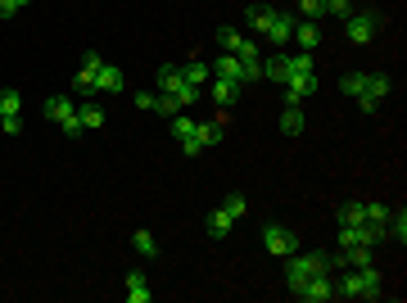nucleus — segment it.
Returning a JSON list of instances; mask_svg holds the SVG:
<instances>
[{"instance_id":"f257e3e1","label":"nucleus","mask_w":407,"mask_h":303,"mask_svg":"<svg viewBox=\"0 0 407 303\" xmlns=\"http://www.w3.org/2000/svg\"><path fill=\"white\" fill-rule=\"evenodd\" d=\"M331 267H339V253H290L285 258V286H290V295H294L299 286H304L313 272H331Z\"/></svg>"},{"instance_id":"f03ea898","label":"nucleus","mask_w":407,"mask_h":303,"mask_svg":"<svg viewBox=\"0 0 407 303\" xmlns=\"http://www.w3.org/2000/svg\"><path fill=\"white\" fill-rule=\"evenodd\" d=\"M380 272H376V263H366V267H348V276L335 286V299H380Z\"/></svg>"},{"instance_id":"7ed1b4c3","label":"nucleus","mask_w":407,"mask_h":303,"mask_svg":"<svg viewBox=\"0 0 407 303\" xmlns=\"http://www.w3.org/2000/svg\"><path fill=\"white\" fill-rule=\"evenodd\" d=\"M376 32H380V14H371V9H362V14H348L344 18V36L353 45H366V41H376Z\"/></svg>"},{"instance_id":"20e7f679","label":"nucleus","mask_w":407,"mask_h":303,"mask_svg":"<svg viewBox=\"0 0 407 303\" xmlns=\"http://www.w3.org/2000/svg\"><path fill=\"white\" fill-rule=\"evenodd\" d=\"M263 249H267V253H276V258H290V253L299 249V240H294V231H290V226H280V222H263Z\"/></svg>"},{"instance_id":"39448f33","label":"nucleus","mask_w":407,"mask_h":303,"mask_svg":"<svg viewBox=\"0 0 407 303\" xmlns=\"http://www.w3.org/2000/svg\"><path fill=\"white\" fill-rule=\"evenodd\" d=\"M294 299H304V303H331V299H335V281H331V272H313V276H308L304 286L294 290Z\"/></svg>"},{"instance_id":"423d86ee","label":"nucleus","mask_w":407,"mask_h":303,"mask_svg":"<svg viewBox=\"0 0 407 303\" xmlns=\"http://www.w3.org/2000/svg\"><path fill=\"white\" fill-rule=\"evenodd\" d=\"M217 140H222V122H195V136L181 140V154L195 158V154H204L208 145H217Z\"/></svg>"},{"instance_id":"0eeeda50","label":"nucleus","mask_w":407,"mask_h":303,"mask_svg":"<svg viewBox=\"0 0 407 303\" xmlns=\"http://www.w3.org/2000/svg\"><path fill=\"white\" fill-rule=\"evenodd\" d=\"M100 68H104V59H100L95 50H86V54H82V68L73 73V87L82 91V96H95V73H100Z\"/></svg>"},{"instance_id":"6e6552de","label":"nucleus","mask_w":407,"mask_h":303,"mask_svg":"<svg viewBox=\"0 0 407 303\" xmlns=\"http://www.w3.org/2000/svg\"><path fill=\"white\" fill-rule=\"evenodd\" d=\"M208 96H213V104L231 109V104H240V96H245V87H240V82H227V77H213Z\"/></svg>"},{"instance_id":"1a4fd4ad","label":"nucleus","mask_w":407,"mask_h":303,"mask_svg":"<svg viewBox=\"0 0 407 303\" xmlns=\"http://www.w3.org/2000/svg\"><path fill=\"white\" fill-rule=\"evenodd\" d=\"M213 77H227V82H240V87H245V82H249V73H245V64H240L236 54H227V50H222V54H217V64H213Z\"/></svg>"},{"instance_id":"9d476101","label":"nucleus","mask_w":407,"mask_h":303,"mask_svg":"<svg viewBox=\"0 0 407 303\" xmlns=\"http://www.w3.org/2000/svg\"><path fill=\"white\" fill-rule=\"evenodd\" d=\"M313 96H317V73L285 82V104H304V100H313Z\"/></svg>"},{"instance_id":"9b49d317","label":"nucleus","mask_w":407,"mask_h":303,"mask_svg":"<svg viewBox=\"0 0 407 303\" xmlns=\"http://www.w3.org/2000/svg\"><path fill=\"white\" fill-rule=\"evenodd\" d=\"M95 91H109V96L127 91V73H122V68H113V64H104V68L95 73Z\"/></svg>"},{"instance_id":"f8f14e48","label":"nucleus","mask_w":407,"mask_h":303,"mask_svg":"<svg viewBox=\"0 0 407 303\" xmlns=\"http://www.w3.org/2000/svg\"><path fill=\"white\" fill-rule=\"evenodd\" d=\"M267 41H276V45H285L290 36H294V23H290V14H280V9H271V23H267Z\"/></svg>"},{"instance_id":"ddd939ff","label":"nucleus","mask_w":407,"mask_h":303,"mask_svg":"<svg viewBox=\"0 0 407 303\" xmlns=\"http://www.w3.org/2000/svg\"><path fill=\"white\" fill-rule=\"evenodd\" d=\"M154 77H159V91H163V96H177V91L186 87V77H181V68H177V64H163V68L154 73Z\"/></svg>"},{"instance_id":"4468645a","label":"nucleus","mask_w":407,"mask_h":303,"mask_svg":"<svg viewBox=\"0 0 407 303\" xmlns=\"http://www.w3.org/2000/svg\"><path fill=\"white\" fill-rule=\"evenodd\" d=\"M204 226H208V235H213V240H227V235H231V226H236V217H231L227 208H213Z\"/></svg>"},{"instance_id":"2eb2a0df","label":"nucleus","mask_w":407,"mask_h":303,"mask_svg":"<svg viewBox=\"0 0 407 303\" xmlns=\"http://www.w3.org/2000/svg\"><path fill=\"white\" fill-rule=\"evenodd\" d=\"M339 91H344V96H366V91H371V73H344V77H339Z\"/></svg>"},{"instance_id":"dca6fc26","label":"nucleus","mask_w":407,"mask_h":303,"mask_svg":"<svg viewBox=\"0 0 407 303\" xmlns=\"http://www.w3.org/2000/svg\"><path fill=\"white\" fill-rule=\"evenodd\" d=\"M294 41L304 45V50H317V45H322V27H317L313 18H304V23H294Z\"/></svg>"},{"instance_id":"f3484780","label":"nucleus","mask_w":407,"mask_h":303,"mask_svg":"<svg viewBox=\"0 0 407 303\" xmlns=\"http://www.w3.org/2000/svg\"><path fill=\"white\" fill-rule=\"evenodd\" d=\"M73 113H77V104L68 96H50V100H45V118H50V122H68Z\"/></svg>"},{"instance_id":"a211bd4d","label":"nucleus","mask_w":407,"mask_h":303,"mask_svg":"<svg viewBox=\"0 0 407 303\" xmlns=\"http://www.w3.org/2000/svg\"><path fill=\"white\" fill-rule=\"evenodd\" d=\"M77 122H82V131H95L104 122V109L95 100H86V104H77Z\"/></svg>"},{"instance_id":"6ab92c4d","label":"nucleus","mask_w":407,"mask_h":303,"mask_svg":"<svg viewBox=\"0 0 407 303\" xmlns=\"http://www.w3.org/2000/svg\"><path fill=\"white\" fill-rule=\"evenodd\" d=\"M150 295L154 290L145 286V272H127V299L131 303H150Z\"/></svg>"},{"instance_id":"aec40b11","label":"nucleus","mask_w":407,"mask_h":303,"mask_svg":"<svg viewBox=\"0 0 407 303\" xmlns=\"http://www.w3.org/2000/svg\"><path fill=\"white\" fill-rule=\"evenodd\" d=\"M285 59H290V77H308V73H317V64H313V50L285 54Z\"/></svg>"},{"instance_id":"412c9836","label":"nucleus","mask_w":407,"mask_h":303,"mask_svg":"<svg viewBox=\"0 0 407 303\" xmlns=\"http://www.w3.org/2000/svg\"><path fill=\"white\" fill-rule=\"evenodd\" d=\"M280 131H285V136H299V131H304V109H299V104H285V113H280Z\"/></svg>"},{"instance_id":"4be33fe9","label":"nucleus","mask_w":407,"mask_h":303,"mask_svg":"<svg viewBox=\"0 0 407 303\" xmlns=\"http://www.w3.org/2000/svg\"><path fill=\"white\" fill-rule=\"evenodd\" d=\"M263 77H271V82H280V87H285V82H290V59H285V54L267 59V64H263Z\"/></svg>"},{"instance_id":"5701e85b","label":"nucleus","mask_w":407,"mask_h":303,"mask_svg":"<svg viewBox=\"0 0 407 303\" xmlns=\"http://www.w3.org/2000/svg\"><path fill=\"white\" fill-rule=\"evenodd\" d=\"M181 77H186L190 82V87H204V82H213V68H208V64H186V68H181Z\"/></svg>"},{"instance_id":"b1692460","label":"nucleus","mask_w":407,"mask_h":303,"mask_svg":"<svg viewBox=\"0 0 407 303\" xmlns=\"http://www.w3.org/2000/svg\"><path fill=\"white\" fill-rule=\"evenodd\" d=\"M390 213H394L390 204H376V200H366V204H362V217H366L371 226H385V222H390Z\"/></svg>"},{"instance_id":"393cba45","label":"nucleus","mask_w":407,"mask_h":303,"mask_svg":"<svg viewBox=\"0 0 407 303\" xmlns=\"http://www.w3.org/2000/svg\"><path fill=\"white\" fill-rule=\"evenodd\" d=\"M390 91H394V82L385 77V73H371V91H366V100H376V104H380L385 96H390ZM357 100H362V96H357Z\"/></svg>"},{"instance_id":"a878e982","label":"nucleus","mask_w":407,"mask_h":303,"mask_svg":"<svg viewBox=\"0 0 407 303\" xmlns=\"http://www.w3.org/2000/svg\"><path fill=\"white\" fill-rule=\"evenodd\" d=\"M366 217H362V200H353V204H344L339 208V226H362Z\"/></svg>"},{"instance_id":"bb28decb","label":"nucleus","mask_w":407,"mask_h":303,"mask_svg":"<svg viewBox=\"0 0 407 303\" xmlns=\"http://www.w3.org/2000/svg\"><path fill=\"white\" fill-rule=\"evenodd\" d=\"M18 109H23V96H18L14 87H5L0 91V118H9V113H18Z\"/></svg>"},{"instance_id":"cd10ccee","label":"nucleus","mask_w":407,"mask_h":303,"mask_svg":"<svg viewBox=\"0 0 407 303\" xmlns=\"http://www.w3.org/2000/svg\"><path fill=\"white\" fill-rule=\"evenodd\" d=\"M172 136L190 140V136H195V118H190V113H177V118H172Z\"/></svg>"},{"instance_id":"c85d7f7f","label":"nucleus","mask_w":407,"mask_h":303,"mask_svg":"<svg viewBox=\"0 0 407 303\" xmlns=\"http://www.w3.org/2000/svg\"><path fill=\"white\" fill-rule=\"evenodd\" d=\"M131 244H136V253H145V258H154V253H159V240H154L150 231H136Z\"/></svg>"},{"instance_id":"c756f323","label":"nucleus","mask_w":407,"mask_h":303,"mask_svg":"<svg viewBox=\"0 0 407 303\" xmlns=\"http://www.w3.org/2000/svg\"><path fill=\"white\" fill-rule=\"evenodd\" d=\"M154 113H163V118H177V113H181V100H177V96H163V91H159V104H154Z\"/></svg>"},{"instance_id":"7c9ffc66","label":"nucleus","mask_w":407,"mask_h":303,"mask_svg":"<svg viewBox=\"0 0 407 303\" xmlns=\"http://www.w3.org/2000/svg\"><path fill=\"white\" fill-rule=\"evenodd\" d=\"M222 208H227L231 217H245V213H249V200H245V195H227V200H222Z\"/></svg>"},{"instance_id":"2f4dec72","label":"nucleus","mask_w":407,"mask_h":303,"mask_svg":"<svg viewBox=\"0 0 407 303\" xmlns=\"http://www.w3.org/2000/svg\"><path fill=\"white\" fill-rule=\"evenodd\" d=\"M240 41H245V36H240V32H236V27H222V32H217V45H222V50H227V54H231V50H236V45H240Z\"/></svg>"},{"instance_id":"473e14b6","label":"nucleus","mask_w":407,"mask_h":303,"mask_svg":"<svg viewBox=\"0 0 407 303\" xmlns=\"http://www.w3.org/2000/svg\"><path fill=\"white\" fill-rule=\"evenodd\" d=\"M299 9H304V18H313V23H317V18L326 14V0H299Z\"/></svg>"},{"instance_id":"72a5a7b5","label":"nucleus","mask_w":407,"mask_h":303,"mask_svg":"<svg viewBox=\"0 0 407 303\" xmlns=\"http://www.w3.org/2000/svg\"><path fill=\"white\" fill-rule=\"evenodd\" d=\"M0 131H5V136H23V118H18V113L0 118Z\"/></svg>"},{"instance_id":"f704fd0d","label":"nucleus","mask_w":407,"mask_h":303,"mask_svg":"<svg viewBox=\"0 0 407 303\" xmlns=\"http://www.w3.org/2000/svg\"><path fill=\"white\" fill-rule=\"evenodd\" d=\"M249 23H254V32H267V23H271V9H249Z\"/></svg>"},{"instance_id":"c9c22d12","label":"nucleus","mask_w":407,"mask_h":303,"mask_svg":"<svg viewBox=\"0 0 407 303\" xmlns=\"http://www.w3.org/2000/svg\"><path fill=\"white\" fill-rule=\"evenodd\" d=\"M326 9L339 14V18H348V14H353V0H326Z\"/></svg>"},{"instance_id":"e433bc0d","label":"nucleus","mask_w":407,"mask_h":303,"mask_svg":"<svg viewBox=\"0 0 407 303\" xmlns=\"http://www.w3.org/2000/svg\"><path fill=\"white\" fill-rule=\"evenodd\" d=\"M154 104H159V96H150V91H141V96H136V109H154Z\"/></svg>"},{"instance_id":"4c0bfd02","label":"nucleus","mask_w":407,"mask_h":303,"mask_svg":"<svg viewBox=\"0 0 407 303\" xmlns=\"http://www.w3.org/2000/svg\"><path fill=\"white\" fill-rule=\"evenodd\" d=\"M18 14V5H14V0H0V18H14Z\"/></svg>"},{"instance_id":"58836bf2","label":"nucleus","mask_w":407,"mask_h":303,"mask_svg":"<svg viewBox=\"0 0 407 303\" xmlns=\"http://www.w3.org/2000/svg\"><path fill=\"white\" fill-rule=\"evenodd\" d=\"M14 5H18V9H23V5H27V0H14Z\"/></svg>"}]
</instances>
